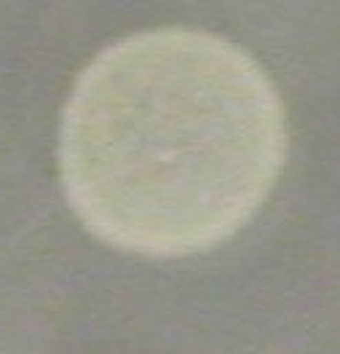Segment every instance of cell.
<instances>
[{"mask_svg":"<svg viewBox=\"0 0 340 354\" xmlns=\"http://www.w3.org/2000/svg\"><path fill=\"white\" fill-rule=\"evenodd\" d=\"M287 118L266 70L226 38L161 27L121 38L78 75L59 169L94 236L153 258L226 242L271 194Z\"/></svg>","mask_w":340,"mask_h":354,"instance_id":"cell-1","label":"cell"}]
</instances>
